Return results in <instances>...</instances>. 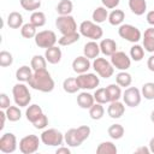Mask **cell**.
I'll use <instances>...</instances> for the list:
<instances>
[{"mask_svg":"<svg viewBox=\"0 0 154 154\" xmlns=\"http://www.w3.org/2000/svg\"><path fill=\"white\" fill-rule=\"evenodd\" d=\"M125 19V13L123 10H113L108 14V22L111 25H122V23Z\"/></svg>","mask_w":154,"mask_h":154,"instance_id":"28","label":"cell"},{"mask_svg":"<svg viewBox=\"0 0 154 154\" xmlns=\"http://www.w3.org/2000/svg\"><path fill=\"white\" fill-rule=\"evenodd\" d=\"M90 61H89V58H87L85 55H81V57H77L73 59L72 61V70L81 75V73H85L89 69H90Z\"/></svg>","mask_w":154,"mask_h":154,"instance_id":"15","label":"cell"},{"mask_svg":"<svg viewBox=\"0 0 154 154\" xmlns=\"http://www.w3.org/2000/svg\"><path fill=\"white\" fill-rule=\"evenodd\" d=\"M147 67L149 69V71L154 72V54L148 58V60H147Z\"/></svg>","mask_w":154,"mask_h":154,"instance_id":"50","label":"cell"},{"mask_svg":"<svg viewBox=\"0 0 154 154\" xmlns=\"http://www.w3.org/2000/svg\"><path fill=\"white\" fill-rule=\"evenodd\" d=\"M146 19L148 22V24H150L152 26H154V11H149L146 16Z\"/></svg>","mask_w":154,"mask_h":154,"instance_id":"49","label":"cell"},{"mask_svg":"<svg viewBox=\"0 0 154 154\" xmlns=\"http://www.w3.org/2000/svg\"><path fill=\"white\" fill-rule=\"evenodd\" d=\"M17 149V137L12 132H6L0 138V152L5 154L13 153Z\"/></svg>","mask_w":154,"mask_h":154,"instance_id":"14","label":"cell"},{"mask_svg":"<svg viewBox=\"0 0 154 154\" xmlns=\"http://www.w3.org/2000/svg\"><path fill=\"white\" fill-rule=\"evenodd\" d=\"M79 38H81V34L76 31V32L61 35V37L58 38V43L60 46H70V45H73L75 42H77Z\"/></svg>","mask_w":154,"mask_h":154,"instance_id":"30","label":"cell"},{"mask_svg":"<svg viewBox=\"0 0 154 154\" xmlns=\"http://www.w3.org/2000/svg\"><path fill=\"white\" fill-rule=\"evenodd\" d=\"M144 57V48L140 45H134L130 48V58L134 61H141Z\"/></svg>","mask_w":154,"mask_h":154,"instance_id":"40","label":"cell"},{"mask_svg":"<svg viewBox=\"0 0 154 154\" xmlns=\"http://www.w3.org/2000/svg\"><path fill=\"white\" fill-rule=\"evenodd\" d=\"M77 103L81 108L83 109H89L94 103H95V99L94 95H91L88 91H82L78 94L77 96Z\"/></svg>","mask_w":154,"mask_h":154,"instance_id":"18","label":"cell"},{"mask_svg":"<svg viewBox=\"0 0 154 154\" xmlns=\"http://www.w3.org/2000/svg\"><path fill=\"white\" fill-rule=\"evenodd\" d=\"M131 82H132V77H131V75L129 73V72H126V71H120L119 73H117V76H116V83L119 85V87H130V84H131Z\"/></svg>","mask_w":154,"mask_h":154,"instance_id":"33","label":"cell"},{"mask_svg":"<svg viewBox=\"0 0 154 154\" xmlns=\"http://www.w3.org/2000/svg\"><path fill=\"white\" fill-rule=\"evenodd\" d=\"M141 94L144 99L147 100H154V83L153 82H147L142 85Z\"/></svg>","mask_w":154,"mask_h":154,"instance_id":"42","label":"cell"},{"mask_svg":"<svg viewBox=\"0 0 154 154\" xmlns=\"http://www.w3.org/2000/svg\"><path fill=\"white\" fill-rule=\"evenodd\" d=\"M150 120H152V123L154 124V109H153L152 113H150Z\"/></svg>","mask_w":154,"mask_h":154,"instance_id":"54","label":"cell"},{"mask_svg":"<svg viewBox=\"0 0 154 154\" xmlns=\"http://www.w3.org/2000/svg\"><path fill=\"white\" fill-rule=\"evenodd\" d=\"M55 26H57V29L59 30V32L61 35H66V34H71V32L77 31L76 20L71 14L58 16L57 19H55Z\"/></svg>","mask_w":154,"mask_h":154,"instance_id":"6","label":"cell"},{"mask_svg":"<svg viewBox=\"0 0 154 154\" xmlns=\"http://www.w3.org/2000/svg\"><path fill=\"white\" fill-rule=\"evenodd\" d=\"M12 94H13V100L17 106H19V107L29 106V103L31 101V94H30L28 87L23 82H19L13 85Z\"/></svg>","mask_w":154,"mask_h":154,"instance_id":"4","label":"cell"},{"mask_svg":"<svg viewBox=\"0 0 154 154\" xmlns=\"http://www.w3.org/2000/svg\"><path fill=\"white\" fill-rule=\"evenodd\" d=\"M57 154H71V150L69 147H63V146H59V148L57 149L55 152Z\"/></svg>","mask_w":154,"mask_h":154,"instance_id":"48","label":"cell"},{"mask_svg":"<svg viewBox=\"0 0 154 154\" xmlns=\"http://www.w3.org/2000/svg\"><path fill=\"white\" fill-rule=\"evenodd\" d=\"M63 89H64V91H66L67 94H75V93H77L81 88H79V85H78V83H77L76 77H69V78L64 79V82H63Z\"/></svg>","mask_w":154,"mask_h":154,"instance_id":"27","label":"cell"},{"mask_svg":"<svg viewBox=\"0 0 154 154\" xmlns=\"http://www.w3.org/2000/svg\"><path fill=\"white\" fill-rule=\"evenodd\" d=\"M7 25H8L11 29L22 28V26H23V16H22L19 12H17V11L11 12V13L7 16Z\"/></svg>","mask_w":154,"mask_h":154,"instance_id":"25","label":"cell"},{"mask_svg":"<svg viewBox=\"0 0 154 154\" xmlns=\"http://www.w3.org/2000/svg\"><path fill=\"white\" fill-rule=\"evenodd\" d=\"M123 101L129 107H137L141 103L142 94L141 90L136 87H128L123 93Z\"/></svg>","mask_w":154,"mask_h":154,"instance_id":"12","label":"cell"},{"mask_svg":"<svg viewBox=\"0 0 154 154\" xmlns=\"http://www.w3.org/2000/svg\"><path fill=\"white\" fill-rule=\"evenodd\" d=\"M10 106H11V103H10V97L7 96V94L1 93V94H0V108H1V109H6V108H8Z\"/></svg>","mask_w":154,"mask_h":154,"instance_id":"46","label":"cell"},{"mask_svg":"<svg viewBox=\"0 0 154 154\" xmlns=\"http://www.w3.org/2000/svg\"><path fill=\"white\" fill-rule=\"evenodd\" d=\"M76 79H77V83H78L79 88L84 89V90L95 89L100 84V79L95 73H88V72L81 73L76 77Z\"/></svg>","mask_w":154,"mask_h":154,"instance_id":"11","label":"cell"},{"mask_svg":"<svg viewBox=\"0 0 154 154\" xmlns=\"http://www.w3.org/2000/svg\"><path fill=\"white\" fill-rule=\"evenodd\" d=\"M72 10H73V4L71 0H60V2L57 5V12L59 16L71 14Z\"/></svg>","mask_w":154,"mask_h":154,"instance_id":"31","label":"cell"},{"mask_svg":"<svg viewBox=\"0 0 154 154\" xmlns=\"http://www.w3.org/2000/svg\"><path fill=\"white\" fill-rule=\"evenodd\" d=\"M93 69L95 70V72L102 77V78H109L113 73H114V67L111 64V61L106 60L105 58H95L93 61Z\"/></svg>","mask_w":154,"mask_h":154,"instance_id":"9","label":"cell"},{"mask_svg":"<svg viewBox=\"0 0 154 154\" xmlns=\"http://www.w3.org/2000/svg\"><path fill=\"white\" fill-rule=\"evenodd\" d=\"M135 153H137V154H140V153L149 154V153H150V149H149L148 147H140V148H137V149L135 150Z\"/></svg>","mask_w":154,"mask_h":154,"instance_id":"51","label":"cell"},{"mask_svg":"<svg viewBox=\"0 0 154 154\" xmlns=\"http://www.w3.org/2000/svg\"><path fill=\"white\" fill-rule=\"evenodd\" d=\"M34 38H35V43H36L37 47L46 48V49L49 48V47L55 46V43L58 41L55 32L52 31V30H42V31H38Z\"/></svg>","mask_w":154,"mask_h":154,"instance_id":"8","label":"cell"},{"mask_svg":"<svg viewBox=\"0 0 154 154\" xmlns=\"http://www.w3.org/2000/svg\"><path fill=\"white\" fill-rule=\"evenodd\" d=\"M100 45H97L95 41H89L84 45L83 47V54L89 58V59H95L99 57V53H100Z\"/></svg>","mask_w":154,"mask_h":154,"instance_id":"21","label":"cell"},{"mask_svg":"<svg viewBox=\"0 0 154 154\" xmlns=\"http://www.w3.org/2000/svg\"><path fill=\"white\" fill-rule=\"evenodd\" d=\"M125 112V106L123 102L118 101H112L107 108V114L112 118V119H119Z\"/></svg>","mask_w":154,"mask_h":154,"instance_id":"16","label":"cell"},{"mask_svg":"<svg viewBox=\"0 0 154 154\" xmlns=\"http://www.w3.org/2000/svg\"><path fill=\"white\" fill-rule=\"evenodd\" d=\"M94 99L96 102L99 103H107L109 102V97H108V93H107V88H97L94 93Z\"/></svg>","mask_w":154,"mask_h":154,"instance_id":"41","label":"cell"},{"mask_svg":"<svg viewBox=\"0 0 154 154\" xmlns=\"http://www.w3.org/2000/svg\"><path fill=\"white\" fill-rule=\"evenodd\" d=\"M143 48L149 53H154V26L144 30L143 34Z\"/></svg>","mask_w":154,"mask_h":154,"instance_id":"19","label":"cell"},{"mask_svg":"<svg viewBox=\"0 0 154 154\" xmlns=\"http://www.w3.org/2000/svg\"><path fill=\"white\" fill-rule=\"evenodd\" d=\"M100 51L103 55L106 57H111L112 54H114L117 52V43L112 38H103L100 42Z\"/></svg>","mask_w":154,"mask_h":154,"instance_id":"20","label":"cell"},{"mask_svg":"<svg viewBox=\"0 0 154 154\" xmlns=\"http://www.w3.org/2000/svg\"><path fill=\"white\" fill-rule=\"evenodd\" d=\"M46 65H47V60H46L45 57L36 54V55H34V57L31 58L30 66H31V69H32L34 71L43 70V69H46Z\"/></svg>","mask_w":154,"mask_h":154,"instance_id":"36","label":"cell"},{"mask_svg":"<svg viewBox=\"0 0 154 154\" xmlns=\"http://www.w3.org/2000/svg\"><path fill=\"white\" fill-rule=\"evenodd\" d=\"M149 149L152 153H154V137L150 138V141H149Z\"/></svg>","mask_w":154,"mask_h":154,"instance_id":"53","label":"cell"},{"mask_svg":"<svg viewBox=\"0 0 154 154\" xmlns=\"http://www.w3.org/2000/svg\"><path fill=\"white\" fill-rule=\"evenodd\" d=\"M90 135V128L88 125H81L78 128L69 129L64 134L65 142L69 147H79Z\"/></svg>","mask_w":154,"mask_h":154,"instance_id":"2","label":"cell"},{"mask_svg":"<svg viewBox=\"0 0 154 154\" xmlns=\"http://www.w3.org/2000/svg\"><path fill=\"white\" fill-rule=\"evenodd\" d=\"M124 126L120 124H112L107 130V134L112 140H120L124 136Z\"/></svg>","mask_w":154,"mask_h":154,"instance_id":"32","label":"cell"},{"mask_svg":"<svg viewBox=\"0 0 154 154\" xmlns=\"http://www.w3.org/2000/svg\"><path fill=\"white\" fill-rule=\"evenodd\" d=\"M30 23L36 28H41L46 24V14L41 11H34L30 16Z\"/></svg>","mask_w":154,"mask_h":154,"instance_id":"35","label":"cell"},{"mask_svg":"<svg viewBox=\"0 0 154 154\" xmlns=\"http://www.w3.org/2000/svg\"><path fill=\"white\" fill-rule=\"evenodd\" d=\"M5 113L10 122H18L22 118V112L18 106H10L5 109Z\"/></svg>","mask_w":154,"mask_h":154,"instance_id":"39","label":"cell"},{"mask_svg":"<svg viewBox=\"0 0 154 154\" xmlns=\"http://www.w3.org/2000/svg\"><path fill=\"white\" fill-rule=\"evenodd\" d=\"M32 69H31V66L29 67L28 65H23V66H20L19 69H17V71H16V78H17V81L18 82H29L30 81V78L32 77V71H31Z\"/></svg>","mask_w":154,"mask_h":154,"instance_id":"24","label":"cell"},{"mask_svg":"<svg viewBox=\"0 0 154 154\" xmlns=\"http://www.w3.org/2000/svg\"><path fill=\"white\" fill-rule=\"evenodd\" d=\"M42 114H43V111H42L41 106H38V105H36V103L30 105V106L26 108V111H25V117H26V119H28L31 124H32L36 119H38Z\"/></svg>","mask_w":154,"mask_h":154,"instance_id":"23","label":"cell"},{"mask_svg":"<svg viewBox=\"0 0 154 154\" xmlns=\"http://www.w3.org/2000/svg\"><path fill=\"white\" fill-rule=\"evenodd\" d=\"M32 125H34L35 129H45L48 125V118H47V116L43 113L38 119H36L32 123Z\"/></svg>","mask_w":154,"mask_h":154,"instance_id":"45","label":"cell"},{"mask_svg":"<svg viewBox=\"0 0 154 154\" xmlns=\"http://www.w3.org/2000/svg\"><path fill=\"white\" fill-rule=\"evenodd\" d=\"M0 118H1V125H0V130H2V129H4V126H5V120H6V118H7V116H6V113L4 112V109L0 112Z\"/></svg>","mask_w":154,"mask_h":154,"instance_id":"52","label":"cell"},{"mask_svg":"<svg viewBox=\"0 0 154 154\" xmlns=\"http://www.w3.org/2000/svg\"><path fill=\"white\" fill-rule=\"evenodd\" d=\"M96 153L97 154H117V147L111 141L101 142L96 148Z\"/></svg>","mask_w":154,"mask_h":154,"instance_id":"29","label":"cell"},{"mask_svg":"<svg viewBox=\"0 0 154 154\" xmlns=\"http://www.w3.org/2000/svg\"><path fill=\"white\" fill-rule=\"evenodd\" d=\"M12 63H13L12 54L7 51H1L0 52V66L1 67H7V66H11Z\"/></svg>","mask_w":154,"mask_h":154,"instance_id":"44","label":"cell"},{"mask_svg":"<svg viewBox=\"0 0 154 154\" xmlns=\"http://www.w3.org/2000/svg\"><path fill=\"white\" fill-rule=\"evenodd\" d=\"M129 8L136 16L144 14L147 10V1L146 0H129Z\"/></svg>","mask_w":154,"mask_h":154,"instance_id":"22","label":"cell"},{"mask_svg":"<svg viewBox=\"0 0 154 154\" xmlns=\"http://www.w3.org/2000/svg\"><path fill=\"white\" fill-rule=\"evenodd\" d=\"M111 64L113 65V67L120 71H126L131 65V59L126 55V53L117 51L114 54L111 55Z\"/></svg>","mask_w":154,"mask_h":154,"instance_id":"13","label":"cell"},{"mask_svg":"<svg viewBox=\"0 0 154 154\" xmlns=\"http://www.w3.org/2000/svg\"><path fill=\"white\" fill-rule=\"evenodd\" d=\"M19 2H20V6L25 11H30V12H34V11L38 10L40 6H41L40 0H19Z\"/></svg>","mask_w":154,"mask_h":154,"instance_id":"43","label":"cell"},{"mask_svg":"<svg viewBox=\"0 0 154 154\" xmlns=\"http://www.w3.org/2000/svg\"><path fill=\"white\" fill-rule=\"evenodd\" d=\"M61 55H63L61 49H60L58 46L49 47V48H47L46 52H45V58H46V60H47L49 64H53V65L60 63Z\"/></svg>","mask_w":154,"mask_h":154,"instance_id":"17","label":"cell"},{"mask_svg":"<svg viewBox=\"0 0 154 154\" xmlns=\"http://www.w3.org/2000/svg\"><path fill=\"white\" fill-rule=\"evenodd\" d=\"M29 87H31L35 90L42 91V93H51L54 89V81L51 76V73L47 71V69L34 71L32 77L28 82Z\"/></svg>","mask_w":154,"mask_h":154,"instance_id":"1","label":"cell"},{"mask_svg":"<svg viewBox=\"0 0 154 154\" xmlns=\"http://www.w3.org/2000/svg\"><path fill=\"white\" fill-rule=\"evenodd\" d=\"M101 1L106 8H116L120 2V0H101Z\"/></svg>","mask_w":154,"mask_h":154,"instance_id":"47","label":"cell"},{"mask_svg":"<svg viewBox=\"0 0 154 154\" xmlns=\"http://www.w3.org/2000/svg\"><path fill=\"white\" fill-rule=\"evenodd\" d=\"M40 138L43 144L49 146V147H57V146L59 147L65 141L64 135L57 129H47V130L42 131Z\"/></svg>","mask_w":154,"mask_h":154,"instance_id":"5","label":"cell"},{"mask_svg":"<svg viewBox=\"0 0 154 154\" xmlns=\"http://www.w3.org/2000/svg\"><path fill=\"white\" fill-rule=\"evenodd\" d=\"M118 35L131 42V43H137L141 38H142V34L138 28H136L135 25H131V24H122L119 25V29H118Z\"/></svg>","mask_w":154,"mask_h":154,"instance_id":"7","label":"cell"},{"mask_svg":"<svg viewBox=\"0 0 154 154\" xmlns=\"http://www.w3.org/2000/svg\"><path fill=\"white\" fill-rule=\"evenodd\" d=\"M107 88V93H108V97H109V102L112 101H118L122 97V89L116 83V84H109L106 87Z\"/></svg>","mask_w":154,"mask_h":154,"instance_id":"37","label":"cell"},{"mask_svg":"<svg viewBox=\"0 0 154 154\" xmlns=\"http://www.w3.org/2000/svg\"><path fill=\"white\" fill-rule=\"evenodd\" d=\"M41 138L36 135H26L19 141V150L23 154H32L38 150Z\"/></svg>","mask_w":154,"mask_h":154,"instance_id":"10","label":"cell"},{"mask_svg":"<svg viewBox=\"0 0 154 154\" xmlns=\"http://www.w3.org/2000/svg\"><path fill=\"white\" fill-rule=\"evenodd\" d=\"M36 34H37L36 26H35L34 24H31L30 22L23 24V26L20 28V35H22L24 38H32V37L36 36Z\"/></svg>","mask_w":154,"mask_h":154,"instance_id":"38","label":"cell"},{"mask_svg":"<svg viewBox=\"0 0 154 154\" xmlns=\"http://www.w3.org/2000/svg\"><path fill=\"white\" fill-rule=\"evenodd\" d=\"M79 34L87 38H90L93 41H96L102 37L103 30L102 28L91 20H83L79 25Z\"/></svg>","mask_w":154,"mask_h":154,"instance_id":"3","label":"cell"},{"mask_svg":"<svg viewBox=\"0 0 154 154\" xmlns=\"http://www.w3.org/2000/svg\"><path fill=\"white\" fill-rule=\"evenodd\" d=\"M91 18H93V22H95L97 24L103 23L106 19H108V11L106 10L105 6H99L93 11Z\"/></svg>","mask_w":154,"mask_h":154,"instance_id":"26","label":"cell"},{"mask_svg":"<svg viewBox=\"0 0 154 154\" xmlns=\"http://www.w3.org/2000/svg\"><path fill=\"white\" fill-rule=\"evenodd\" d=\"M103 114H105V108H103L102 103L96 102V103H94V105L89 108V116H90V118H91L93 120H99V119H101V118L103 117Z\"/></svg>","mask_w":154,"mask_h":154,"instance_id":"34","label":"cell"}]
</instances>
